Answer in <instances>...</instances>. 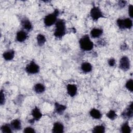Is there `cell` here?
Listing matches in <instances>:
<instances>
[{
  "label": "cell",
  "mask_w": 133,
  "mask_h": 133,
  "mask_svg": "<svg viewBox=\"0 0 133 133\" xmlns=\"http://www.w3.org/2000/svg\"><path fill=\"white\" fill-rule=\"evenodd\" d=\"M65 34V23L62 19L58 20L55 23V29L54 31V36L60 38Z\"/></svg>",
  "instance_id": "6da1fadb"
},
{
  "label": "cell",
  "mask_w": 133,
  "mask_h": 133,
  "mask_svg": "<svg viewBox=\"0 0 133 133\" xmlns=\"http://www.w3.org/2000/svg\"><path fill=\"white\" fill-rule=\"evenodd\" d=\"M80 48L84 51H90L94 47V43L88 35L82 36L79 41Z\"/></svg>",
  "instance_id": "7a4b0ae2"
},
{
  "label": "cell",
  "mask_w": 133,
  "mask_h": 133,
  "mask_svg": "<svg viewBox=\"0 0 133 133\" xmlns=\"http://www.w3.org/2000/svg\"><path fill=\"white\" fill-rule=\"evenodd\" d=\"M59 11L58 9H55V11L50 14H48L44 19V24L46 26H50L56 23L57 21V16L59 15Z\"/></svg>",
  "instance_id": "3957f363"
},
{
  "label": "cell",
  "mask_w": 133,
  "mask_h": 133,
  "mask_svg": "<svg viewBox=\"0 0 133 133\" xmlns=\"http://www.w3.org/2000/svg\"><path fill=\"white\" fill-rule=\"evenodd\" d=\"M116 23L120 29H130L132 26V21L130 18L118 19L116 21Z\"/></svg>",
  "instance_id": "277c9868"
},
{
  "label": "cell",
  "mask_w": 133,
  "mask_h": 133,
  "mask_svg": "<svg viewBox=\"0 0 133 133\" xmlns=\"http://www.w3.org/2000/svg\"><path fill=\"white\" fill-rule=\"evenodd\" d=\"M90 16L92 19L97 21L101 18H104V16L99 7L97 6H93L90 11Z\"/></svg>",
  "instance_id": "5b68a950"
},
{
  "label": "cell",
  "mask_w": 133,
  "mask_h": 133,
  "mask_svg": "<svg viewBox=\"0 0 133 133\" xmlns=\"http://www.w3.org/2000/svg\"><path fill=\"white\" fill-rule=\"evenodd\" d=\"M25 71L29 74H36L39 72V67L35 62L31 61L26 66Z\"/></svg>",
  "instance_id": "8992f818"
},
{
  "label": "cell",
  "mask_w": 133,
  "mask_h": 133,
  "mask_svg": "<svg viewBox=\"0 0 133 133\" xmlns=\"http://www.w3.org/2000/svg\"><path fill=\"white\" fill-rule=\"evenodd\" d=\"M130 66V64L129 58L126 56L122 57L119 60V66L120 69L123 71H126L129 69Z\"/></svg>",
  "instance_id": "52a82bcc"
},
{
  "label": "cell",
  "mask_w": 133,
  "mask_h": 133,
  "mask_svg": "<svg viewBox=\"0 0 133 133\" xmlns=\"http://www.w3.org/2000/svg\"><path fill=\"white\" fill-rule=\"evenodd\" d=\"M133 115V110H132V102L128 105L126 109L123 112L122 116L126 118H130Z\"/></svg>",
  "instance_id": "ba28073f"
},
{
  "label": "cell",
  "mask_w": 133,
  "mask_h": 133,
  "mask_svg": "<svg viewBox=\"0 0 133 133\" xmlns=\"http://www.w3.org/2000/svg\"><path fill=\"white\" fill-rule=\"evenodd\" d=\"M67 92L71 97H74L76 95L77 91V88L76 85L69 84L67 85Z\"/></svg>",
  "instance_id": "9c48e42d"
},
{
  "label": "cell",
  "mask_w": 133,
  "mask_h": 133,
  "mask_svg": "<svg viewBox=\"0 0 133 133\" xmlns=\"http://www.w3.org/2000/svg\"><path fill=\"white\" fill-rule=\"evenodd\" d=\"M52 132L54 133H62L64 131L63 125L60 122H56L54 124L52 129Z\"/></svg>",
  "instance_id": "30bf717a"
},
{
  "label": "cell",
  "mask_w": 133,
  "mask_h": 133,
  "mask_svg": "<svg viewBox=\"0 0 133 133\" xmlns=\"http://www.w3.org/2000/svg\"><path fill=\"white\" fill-rule=\"evenodd\" d=\"M28 37V34L24 31H20L17 32L16 35V39L19 42H23Z\"/></svg>",
  "instance_id": "8fae6325"
},
{
  "label": "cell",
  "mask_w": 133,
  "mask_h": 133,
  "mask_svg": "<svg viewBox=\"0 0 133 133\" xmlns=\"http://www.w3.org/2000/svg\"><path fill=\"white\" fill-rule=\"evenodd\" d=\"M32 115L33 116V118L35 121H38L41 119L42 116V114L40 111V110L37 108H34L32 111Z\"/></svg>",
  "instance_id": "7c38bea8"
},
{
  "label": "cell",
  "mask_w": 133,
  "mask_h": 133,
  "mask_svg": "<svg viewBox=\"0 0 133 133\" xmlns=\"http://www.w3.org/2000/svg\"><path fill=\"white\" fill-rule=\"evenodd\" d=\"M21 24L23 28L26 31H30L32 28V24L31 22L26 18H23L21 21Z\"/></svg>",
  "instance_id": "4fadbf2b"
},
{
  "label": "cell",
  "mask_w": 133,
  "mask_h": 133,
  "mask_svg": "<svg viewBox=\"0 0 133 133\" xmlns=\"http://www.w3.org/2000/svg\"><path fill=\"white\" fill-rule=\"evenodd\" d=\"M103 33V30L99 28H94L92 29L90 32V34L92 38H98L102 35Z\"/></svg>",
  "instance_id": "5bb4252c"
},
{
  "label": "cell",
  "mask_w": 133,
  "mask_h": 133,
  "mask_svg": "<svg viewBox=\"0 0 133 133\" xmlns=\"http://www.w3.org/2000/svg\"><path fill=\"white\" fill-rule=\"evenodd\" d=\"M3 58L7 61H10L14 58L15 51L13 50H9L3 53Z\"/></svg>",
  "instance_id": "9a60e30c"
},
{
  "label": "cell",
  "mask_w": 133,
  "mask_h": 133,
  "mask_svg": "<svg viewBox=\"0 0 133 133\" xmlns=\"http://www.w3.org/2000/svg\"><path fill=\"white\" fill-rule=\"evenodd\" d=\"M10 126L12 129L15 130H19L21 128V123L18 119H15L11 121Z\"/></svg>",
  "instance_id": "2e32d148"
},
{
  "label": "cell",
  "mask_w": 133,
  "mask_h": 133,
  "mask_svg": "<svg viewBox=\"0 0 133 133\" xmlns=\"http://www.w3.org/2000/svg\"><path fill=\"white\" fill-rule=\"evenodd\" d=\"M90 115L95 119H100L102 117L101 112L96 109H92L89 112Z\"/></svg>",
  "instance_id": "e0dca14e"
},
{
  "label": "cell",
  "mask_w": 133,
  "mask_h": 133,
  "mask_svg": "<svg viewBox=\"0 0 133 133\" xmlns=\"http://www.w3.org/2000/svg\"><path fill=\"white\" fill-rule=\"evenodd\" d=\"M55 108L56 112L58 114H61L65 110L66 107L65 105H64L63 104H61L59 103H55Z\"/></svg>",
  "instance_id": "ac0fdd59"
},
{
  "label": "cell",
  "mask_w": 133,
  "mask_h": 133,
  "mask_svg": "<svg viewBox=\"0 0 133 133\" xmlns=\"http://www.w3.org/2000/svg\"><path fill=\"white\" fill-rule=\"evenodd\" d=\"M81 69L85 73H89L92 70L91 64L87 62H83L81 65Z\"/></svg>",
  "instance_id": "d6986e66"
},
{
  "label": "cell",
  "mask_w": 133,
  "mask_h": 133,
  "mask_svg": "<svg viewBox=\"0 0 133 133\" xmlns=\"http://www.w3.org/2000/svg\"><path fill=\"white\" fill-rule=\"evenodd\" d=\"M45 90V87L41 83H37L34 86V90L37 94L43 93Z\"/></svg>",
  "instance_id": "ffe728a7"
},
{
  "label": "cell",
  "mask_w": 133,
  "mask_h": 133,
  "mask_svg": "<svg viewBox=\"0 0 133 133\" xmlns=\"http://www.w3.org/2000/svg\"><path fill=\"white\" fill-rule=\"evenodd\" d=\"M36 40L37 44L40 46H43L46 41V39L45 36L41 34H39L37 35L36 37Z\"/></svg>",
  "instance_id": "44dd1931"
},
{
  "label": "cell",
  "mask_w": 133,
  "mask_h": 133,
  "mask_svg": "<svg viewBox=\"0 0 133 133\" xmlns=\"http://www.w3.org/2000/svg\"><path fill=\"white\" fill-rule=\"evenodd\" d=\"M121 130L123 133H130L131 132V128L128 122H125L122 125Z\"/></svg>",
  "instance_id": "7402d4cb"
},
{
  "label": "cell",
  "mask_w": 133,
  "mask_h": 133,
  "mask_svg": "<svg viewBox=\"0 0 133 133\" xmlns=\"http://www.w3.org/2000/svg\"><path fill=\"white\" fill-rule=\"evenodd\" d=\"M92 132L94 133H103L105 132V127L102 125L96 126L93 128Z\"/></svg>",
  "instance_id": "603a6c76"
},
{
  "label": "cell",
  "mask_w": 133,
  "mask_h": 133,
  "mask_svg": "<svg viewBox=\"0 0 133 133\" xmlns=\"http://www.w3.org/2000/svg\"><path fill=\"white\" fill-rule=\"evenodd\" d=\"M12 128L10 125L8 124H4L3 126H2L1 130L2 132L5 133H11L12 132Z\"/></svg>",
  "instance_id": "cb8c5ba5"
},
{
  "label": "cell",
  "mask_w": 133,
  "mask_h": 133,
  "mask_svg": "<svg viewBox=\"0 0 133 133\" xmlns=\"http://www.w3.org/2000/svg\"><path fill=\"white\" fill-rule=\"evenodd\" d=\"M106 116L108 118L111 120H114L117 117V114H116L115 112L113 110L109 111L106 114Z\"/></svg>",
  "instance_id": "d4e9b609"
},
{
  "label": "cell",
  "mask_w": 133,
  "mask_h": 133,
  "mask_svg": "<svg viewBox=\"0 0 133 133\" xmlns=\"http://www.w3.org/2000/svg\"><path fill=\"white\" fill-rule=\"evenodd\" d=\"M132 83H133V81L132 79H129L125 84V87L130 92H132L133 91V87H132Z\"/></svg>",
  "instance_id": "484cf974"
},
{
  "label": "cell",
  "mask_w": 133,
  "mask_h": 133,
  "mask_svg": "<svg viewBox=\"0 0 133 133\" xmlns=\"http://www.w3.org/2000/svg\"><path fill=\"white\" fill-rule=\"evenodd\" d=\"M23 132L25 133H29V132H35V131L34 128L31 127H27L24 129Z\"/></svg>",
  "instance_id": "4316f807"
},
{
  "label": "cell",
  "mask_w": 133,
  "mask_h": 133,
  "mask_svg": "<svg viewBox=\"0 0 133 133\" xmlns=\"http://www.w3.org/2000/svg\"><path fill=\"white\" fill-rule=\"evenodd\" d=\"M5 95L4 93L3 92L2 90L1 91V100H0V103L1 105H3L5 103Z\"/></svg>",
  "instance_id": "83f0119b"
},
{
  "label": "cell",
  "mask_w": 133,
  "mask_h": 133,
  "mask_svg": "<svg viewBox=\"0 0 133 133\" xmlns=\"http://www.w3.org/2000/svg\"><path fill=\"white\" fill-rule=\"evenodd\" d=\"M132 9H133V6L132 5H129V7H128V14L130 16V17L131 18H132L133 17H132Z\"/></svg>",
  "instance_id": "f1b7e54d"
},
{
  "label": "cell",
  "mask_w": 133,
  "mask_h": 133,
  "mask_svg": "<svg viewBox=\"0 0 133 133\" xmlns=\"http://www.w3.org/2000/svg\"><path fill=\"white\" fill-rule=\"evenodd\" d=\"M108 64L110 66H113L115 64V60L114 58H110L108 60Z\"/></svg>",
  "instance_id": "f546056e"
},
{
  "label": "cell",
  "mask_w": 133,
  "mask_h": 133,
  "mask_svg": "<svg viewBox=\"0 0 133 133\" xmlns=\"http://www.w3.org/2000/svg\"><path fill=\"white\" fill-rule=\"evenodd\" d=\"M126 1H119L118 2V6L119 7L121 8H123L124 7V6H125L126 4Z\"/></svg>",
  "instance_id": "4dcf8cb0"
},
{
  "label": "cell",
  "mask_w": 133,
  "mask_h": 133,
  "mask_svg": "<svg viewBox=\"0 0 133 133\" xmlns=\"http://www.w3.org/2000/svg\"><path fill=\"white\" fill-rule=\"evenodd\" d=\"M127 48V45L125 43H124L123 45H122L121 46V49L123 50H126Z\"/></svg>",
  "instance_id": "1f68e13d"
}]
</instances>
